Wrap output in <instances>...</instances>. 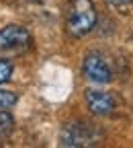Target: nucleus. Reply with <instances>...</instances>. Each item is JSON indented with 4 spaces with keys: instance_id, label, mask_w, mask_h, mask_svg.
Wrapping results in <instances>:
<instances>
[{
    "instance_id": "obj_1",
    "label": "nucleus",
    "mask_w": 133,
    "mask_h": 148,
    "mask_svg": "<svg viewBox=\"0 0 133 148\" xmlns=\"http://www.w3.org/2000/svg\"><path fill=\"white\" fill-rule=\"evenodd\" d=\"M66 25L68 31L76 37L90 33L96 25V8H94L92 0H70Z\"/></svg>"
},
{
    "instance_id": "obj_2",
    "label": "nucleus",
    "mask_w": 133,
    "mask_h": 148,
    "mask_svg": "<svg viewBox=\"0 0 133 148\" xmlns=\"http://www.w3.org/2000/svg\"><path fill=\"white\" fill-rule=\"evenodd\" d=\"M94 132L88 123H68L62 132V146H90L94 142Z\"/></svg>"
},
{
    "instance_id": "obj_3",
    "label": "nucleus",
    "mask_w": 133,
    "mask_h": 148,
    "mask_svg": "<svg viewBox=\"0 0 133 148\" xmlns=\"http://www.w3.org/2000/svg\"><path fill=\"white\" fill-rule=\"evenodd\" d=\"M82 68H84L86 78H90L92 82H100V84H105V82H109V80L113 78V72H111L109 64L105 62L102 56L96 53V51H92V53L86 56Z\"/></svg>"
},
{
    "instance_id": "obj_4",
    "label": "nucleus",
    "mask_w": 133,
    "mask_h": 148,
    "mask_svg": "<svg viewBox=\"0 0 133 148\" xmlns=\"http://www.w3.org/2000/svg\"><path fill=\"white\" fill-rule=\"evenodd\" d=\"M31 41V37L27 29L18 27V25H8L0 31V51H16L27 47Z\"/></svg>"
},
{
    "instance_id": "obj_5",
    "label": "nucleus",
    "mask_w": 133,
    "mask_h": 148,
    "mask_svg": "<svg viewBox=\"0 0 133 148\" xmlns=\"http://www.w3.org/2000/svg\"><path fill=\"white\" fill-rule=\"evenodd\" d=\"M84 99H86L88 109L94 115H109V113H113V109L117 105L115 97L111 92H105V90H92L90 88V90H86Z\"/></svg>"
},
{
    "instance_id": "obj_6",
    "label": "nucleus",
    "mask_w": 133,
    "mask_h": 148,
    "mask_svg": "<svg viewBox=\"0 0 133 148\" xmlns=\"http://www.w3.org/2000/svg\"><path fill=\"white\" fill-rule=\"evenodd\" d=\"M12 123H14L12 115L6 113V111H0V136H6L12 130Z\"/></svg>"
},
{
    "instance_id": "obj_7",
    "label": "nucleus",
    "mask_w": 133,
    "mask_h": 148,
    "mask_svg": "<svg viewBox=\"0 0 133 148\" xmlns=\"http://www.w3.org/2000/svg\"><path fill=\"white\" fill-rule=\"evenodd\" d=\"M16 103V95L10 90H2L0 88V109H8Z\"/></svg>"
},
{
    "instance_id": "obj_8",
    "label": "nucleus",
    "mask_w": 133,
    "mask_h": 148,
    "mask_svg": "<svg viewBox=\"0 0 133 148\" xmlns=\"http://www.w3.org/2000/svg\"><path fill=\"white\" fill-rule=\"evenodd\" d=\"M12 76V64L8 60H0V84H4Z\"/></svg>"
},
{
    "instance_id": "obj_9",
    "label": "nucleus",
    "mask_w": 133,
    "mask_h": 148,
    "mask_svg": "<svg viewBox=\"0 0 133 148\" xmlns=\"http://www.w3.org/2000/svg\"><path fill=\"white\" fill-rule=\"evenodd\" d=\"M109 2H111L113 6H117V8H123V6H129L133 0H109Z\"/></svg>"
}]
</instances>
